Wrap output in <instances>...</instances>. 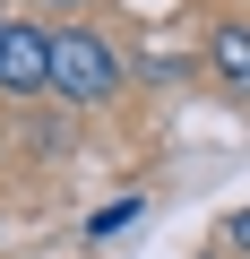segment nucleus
Returning a JSON list of instances; mask_svg holds the SVG:
<instances>
[{
	"mask_svg": "<svg viewBox=\"0 0 250 259\" xmlns=\"http://www.w3.org/2000/svg\"><path fill=\"white\" fill-rule=\"evenodd\" d=\"M52 95L61 104H112L121 95V52L95 26H61L52 35Z\"/></svg>",
	"mask_w": 250,
	"mask_h": 259,
	"instance_id": "1",
	"label": "nucleus"
},
{
	"mask_svg": "<svg viewBox=\"0 0 250 259\" xmlns=\"http://www.w3.org/2000/svg\"><path fill=\"white\" fill-rule=\"evenodd\" d=\"M0 95H18V104L52 95V35L35 18H0Z\"/></svg>",
	"mask_w": 250,
	"mask_h": 259,
	"instance_id": "2",
	"label": "nucleus"
},
{
	"mask_svg": "<svg viewBox=\"0 0 250 259\" xmlns=\"http://www.w3.org/2000/svg\"><path fill=\"white\" fill-rule=\"evenodd\" d=\"M207 69H216L233 95H250V26H233V18H224V26L207 35Z\"/></svg>",
	"mask_w": 250,
	"mask_h": 259,
	"instance_id": "3",
	"label": "nucleus"
},
{
	"mask_svg": "<svg viewBox=\"0 0 250 259\" xmlns=\"http://www.w3.org/2000/svg\"><path fill=\"white\" fill-rule=\"evenodd\" d=\"M138 216H147V207H138V199H112V207H104V216H86V233H95V242H112V233H130V225H138Z\"/></svg>",
	"mask_w": 250,
	"mask_h": 259,
	"instance_id": "4",
	"label": "nucleus"
},
{
	"mask_svg": "<svg viewBox=\"0 0 250 259\" xmlns=\"http://www.w3.org/2000/svg\"><path fill=\"white\" fill-rule=\"evenodd\" d=\"M233 242H241V250H250V207H241V216H233Z\"/></svg>",
	"mask_w": 250,
	"mask_h": 259,
	"instance_id": "5",
	"label": "nucleus"
},
{
	"mask_svg": "<svg viewBox=\"0 0 250 259\" xmlns=\"http://www.w3.org/2000/svg\"><path fill=\"white\" fill-rule=\"evenodd\" d=\"M61 9H69V0H61Z\"/></svg>",
	"mask_w": 250,
	"mask_h": 259,
	"instance_id": "6",
	"label": "nucleus"
}]
</instances>
